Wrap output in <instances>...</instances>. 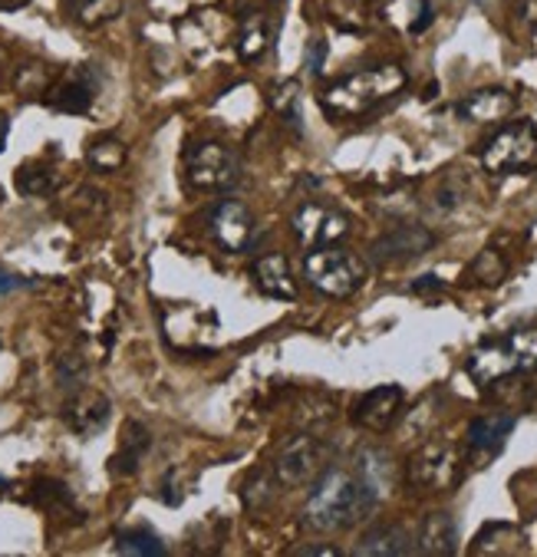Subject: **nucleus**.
<instances>
[{"label": "nucleus", "mask_w": 537, "mask_h": 557, "mask_svg": "<svg viewBox=\"0 0 537 557\" xmlns=\"http://www.w3.org/2000/svg\"><path fill=\"white\" fill-rule=\"evenodd\" d=\"M380 505V495L356 476V469H323L317 479L307 508H304V524L317 534H333L343 528L360 524L370 518V511Z\"/></svg>", "instance_id": "obj_1"}, {"label": "nucleus", "mask_w": 537, "mask_h": 557, "mask_svg": "<svg viewBox=\"0 0 537 557\" xmlns=\"http://www.w3.org/2000/svg\"><path fill=\"white\" fill-rule=\"evenodd\" d=\"M402 89H406V69L396 63H380V66L360 69V73H349V76L336 79L333 86H327L320 97V106L333 119H356V116L376 110L380 103L393 100Z\"/></svg>", "instance_id": "obj_2"}, {"label": "nucleus", "mask_w": 537, "mask_h": 557, "mask_svg": "<svg viewBox=\"0 0 537 557\" xmlns=\"http://www.w3.org/2000/svg\"><path fill=\"white\" fill-rule=\"evenodd\" d=\"M465 369L478 387H495L517 374H537V327H521L485 340L472 350Z\"/></svg>", "instance_id": "obj_3"}, {"label": "nucleus", "mask_w": 537, "mask_h": 557, "mask_svg": "<svg viewBox=\"0 0 537 557\" xmlns=\"http://www.w3.org/2000/svg\"><path fill=\"white\" fill-rule=\"evenodd\" d=\"M304 277L314 291H320L327 298H353L367 284L370 264L356 251L327 244V248H314L304 257Z\"/></svg>", "instance_id": "obj_4"}, {"label": "nucleus", "mask_w": 537, "mask_h": 557, "mask_svg": "<svg viewBox=\"0 0 537 557\" xmlns=\"http://www.w3.org/2000/svg\"><path fill=\"white\" fill-rule=\"evenodd\" d=\"M482 168L491 175H521L537 168V129L530 123H508L482 149Z\"/></svg>", "instance_id": "obj_5"}, {"label": "nucleus", "mask_w": 537, "mask_h": 557, "mask_svg": "<svg viewBox=\"0 0 537 557\" xmlns=\"http://www.w3.org/2000/svg\"><path fill=\"white\" fill-rule=\"evenodd\" d=\"M327 458H330V448L317 435L297 432L278 448L271 469H274L281 489H304V485H310V482H317L323 476Z\"/></svg>", "instance_id": "obj_6"}, {"label": "nucleus", "mask_w": 537, "mask_h": 557, "mask_svg": "<svg viewBox=\"0 0 537 557\" xmlns=\"http://www.w3.org/2000/svg\"><path fill=\"white\" fill-rule=\"evenodd\" d=\"M406 476L419 492H449L462 479V455L452 442H425L412 452Z\"/></svg>", "instance_id": "obj_7"}, {"label": "nucleus", "mask_w": 537, "mask_h": 557, "mask_svg": "<svg viewBox=\"0 0 537 557\" xmlns=\"http://www.w3.org/2000/svg\"><path fill=\"white\" fill-rule=\"evenodd\" d=\"M186 172L192 189L225 192L238 181V155L225 142H195L186 155Z\"/></svg>", "instance_id": "obj_8"}, {"label": "nucleus", "mask_w": 537, "mask_h": 557, "mask_svg": "<svg viewBox=\"0 0 537 557\" xmlns=\"http://www.w3.org/2000/svg\"><path fill=\"white\" fill-rule=\"evenodd\" d=\"M291 228H294L297 241L307 251H314V248H327V244L343 241L349 235V218L340 208H330L323 202H304L294 212Z\"/></svg>", "instance_id": "obj_9"}, {"label": "nucleus", "mask_w": 537, "mask_h": 557, "mask_svg": "<svg viewBox=\"0 0 537 557\" xmlns=\"http://www.w3.org/2000/svg\"><path fill=\"white\" fill-rule=\"evenodd\" d=\"M435 231L425 228V225H396L389 228L383 238L373 241L370 248V261L373 264H406L412 257H422L435 248Z\"/></svg>", "instance_id": "obj_10"}, {"label": "nucleus", "mask_w": 537, "mask_h": 557, "mask_svg": "<svg viewBox=\"0 0 537 557\" xmlns=\"http://www.w3.org/2000/svg\"><path fill=\"white\" fill-rule=\"evenodd\" d=\"M208 231L228 254H244L254 241V215L244 202L225 199L208 215Z\"/></svg>", "instance_id": "obj_11"}, {"label": "nucleus", "mask_w": 537, "mask_h": 557, "mask_svg": "<svg viewBox=\"0 0 537 557\" xmlns=\"http://www.w3.org/2000/svg\"><path fill=\"white\" fill-rule=\"evenodd\" d=\"M402 403H406V393L402 387L389 383V387H376L370 390L367 396L356 400L353 406V422L360 429H370V432H386L389 426H396L399 413H402Z\"/></svg>", "instance_id": "obj_12"}, {"label": "nucleus", "mask_w": 537, "mask_h": 557, "mask_svg": "<svg viewBox=\"0 0 537 557\" xmlns=\"http://www.w3.org/2000/svg\"><path fill=\"white\" fill-rule=\"evenodd\" d=\"M110 413H113V406H110V400L100 390L79 387V390H73V396L63 406V422L79 439H89V435H97L110 422Z\"/></svg>", "instance_id": "obj_13"}, {"label": "nucleus", "mask_w": 537, "mask_h": 557, "mask_svg": "<svg viewBox=\"0 0 537 557\" xmlns=\"http://www.w3.org/2000/svg\"><path fill=\"white\" fill-rule=\"evenodd\" d=\"M517 110V97L504 86H485V89H475L469 97L456 106V113L465 119V123H475V126H491V123H504L508 116H514Z\"/></svg>", "instance_id": "obj_14"}, {"label": "nucleus", "mask_w": 537, "mask_h": 557, "mask_svg": "<svg viewBox=\"0 0 537 557\" xmlns=\"http://www.w3.org/2000/svg\"><path fill=\"white\" fill-rule=\"evenodd\" d=\"M93 100H97V76H93V69H86V66H79L66 79H60L53 89H47V103L53 110L73 113V116L86 113L89 106H93Z\"/></svg>", "instance_id": "obj_15"}, {"label": "nucleus", "mask_w": 537, "mask_h": 557, "mask_svg": "<svg viewBox=\"0 0 537 557\" xmlns=\"http://www.w3.org/2000/svg\"><path fill=\"white\" fill-rule=\"evenodd\" d=\"M254 284L260 294L274 298V301H294L297 298V281L291 261L284 254H264L254 264Z\"/></svg>", "instance_id": "obj_16"}, {"label": "nucleus", "mask_w": 537, "mask_h": 557, "mask_svg": "<svg viewBox=\"0 0 537 557\" xmlns=\"http://www.w3.org/2000/svg\"><path fill=\"white\" fill-rule=\"evenodd\" d=\"M415 550L425 557H449L459 550V524L449 511H432L419 534H415Z\"/></svg>", "instance_id": "obj_17"}, {"label": "nucleus", "mask_w": 537, "mask_h": 557, "mask_svg": "<svg viewBox=\"0 0 537 557\" xmlns=\"http://www.w3.org/2000/svg\"><path fill=\"white\" fill-rule=\"evenodd\" d=\"M149 448H152V432L142 426V422H136V419H129L126 426H123V439H119V452L113 455V476H123V479H129V476H136L139 472V466H142V458L149 455Z\"/></svg>", "instance_id": "obj_18"}, {"label": "nucleus", "mask_w": 537, "mask_h": 557, "mask_svg": "<svg viewBox=\"0 0 537 557\" xmlns=\"http://www.w3.org/2000/svg\"><path fill=\"white\" fill-rule=\"evenodd\" d=\"M412 550H415V544L399 524H376L360 537V544L353 547V554H360V557H402Z\"/></svg>", "instance_id": "obj_19"}, {"label": "nucleus", "mask_w": 537, "mask_h": 557, "mask_svg": "<svg viewBox=\"0 0 537 557\" xmlns=\"http://www.w3.org/2000/svg\"><path fill=\"white\" fill-rule=\"evenodd\" d=\"M514 429V416H504V413H495V416H482L469 426V448L472 455H495L504 439L511 435Z\"/></svg>", "instance_id": "obj_20"}, {"label": "nucleus", "mask_w": 537, "mask_h": 557, "mask_svg": "<svg viewBox=\"0 0 537 557\" xmlns=\"http://www.w3.org/2000/svg\"><path fill=\"white\" fill-rule=\"evenodd\" d=\"M356 476L383 498V492H389V485H393V461L380 448H363L356 455Z\"/></svg>", "instance_id": "obj_21"}, {"label": "nucleus", "mask_w": 537, "mask_h": 557, "mask_svg": "<svg viewBox=\"0 0 537 557\" xmlns=\"http://www.w3.org/2000/svg\"><path fill=\"white\" fill-rule=\"evenodd\" d=\"M126 159H129V149H126V142L116 139V136H100V139H93V142L86 145V162H89V168H97V172H103V175L119 172V168L126 165Z\"/></svg>", "instance_id": "obj_22"}, {"label": "nucleus", "mask_w": 537, "mask_h": 557, "mask_svg": "<svg viewBox=\"0 0 537 557\" xmlns=\"http://www.w3.org/2000/svg\"><path fill=\"white\" fill-rule=\"evenodd\" d=\"M271 106H274V113L281 116V123H284L294 136L304 132V123H301V83H297V79H287V83H281V86L271 92Z\"/></svg>", "instance_id": "obj_23"}, {"label": "nucleus", "mask_w": 537, "mask_h": 557, "mask_svg": "<svg viewBox=\"0 0 537 557\" xmlns=\"http://www.w3.org/2000/svg\"><path fill=\"white\" fill-rule=\"evenodd\" d=\"M327 14L340 30H367L370 27V4L367 0H327Z\"/></svg>", "instance_id": "obj_24"}, {"label": "nucleus", "mask_w": 537, "mask_h": 557, "mask_svg": "<svg viewBox=\"0 0 537 557\" xmlns=\"http://www.w3.org/2000/svg\"><path fill=\"white\" fill-rule=\"evenodd\" d=\"M116 550L119 554H132V557H162L165 544L149 528H126V531L116 534Z\"/></svg>", "instance_id": "obj_25"}, {"label": "nucleus", "mask_w": 537, "mask_h": 557, "mask_svg": "<svg viewBox=\"0 0 537 557\" xmlns=\"http://www.w3.org/2000/svg\"><path fill=\"white\" fill-rule=\"evenodd\" d=\"M56 185H60L56 172L47 168V165H40V162L24 165V168L17 172V189H21V195H27V199L50 195V192H56Z\"/></svg>", "instance_id": "obj_26"}, {"label": "nucleus", "mask_w": 537, "mask_h": 557, "mask_svg": "<svg viewBox=\"0 0 537 557\" xmlns=\"http://www.w3.org/2000/svg\"><path fill=\"white\" fill-rule=\"evenodd\" d=\"M123 14V0H73V17L82 27H103Z\"/></svg>", "instance_id": "obj_27"}, {"label": "nucleus", "mask_w": 537, "mask_h": 557, "mask_svg": "<svg viewBox=\"0 0 537 557\" xmlns=\"http://www.w3.org/2000/svg\"><path fill=\"white\" fill-rule=\"evenodd\" d=\"M504 541H521V531L514 528V524H501V521H495V524H485V531L475 537V554H517L511 544H504Z\"/></svg>", "instance_id": "obj_28"}, {"label": "nucleus", "mask_w": 537, "mask_h": 557, "mask_svg": "<svg viewBox=\"0 0 537 557\" xmlns=\"http://www.w3.org/2000/svg\"><path fill=\"white\" fill-rule=\"evenodd\" d=\"M267 40H271V30H267V21H264V17L244 21L241 37H238V53H241V60H257V56L267 50Z\"/></svg>", "instance_id": "obj_29"}, {"label": "nucleus", "mask_w": 537, "mask_h": 557, "mask_svg": "<svg viewBox=\"0 0 537 557\" xmlns=\"http://www.w3.org/2000/svg\"><path fill=\"white\" fill-rule=\"evenodd\" d=\"M278 489H281V482L274 476V469L271 472H254L247 479V489H244V505L254 508V511L264 508V505H271V498L278 495Z\"/></svg>", "instance_id": "obj_30"}, {"label": "nucleus", "mask_w": 537, "mask_h": 557, "mask_svg": "<svg viewBox=\"0 0 537 557\" xmlns=\"http://www.w3.org/2000/svg\"><path fill=\"white\" fill-rule=\"evenodd\" d=\"M34 502H37V505H43V508H50V511L73 508V495H69V489H66L63 482H50V479H43V482H37V485H34Z\"/></svg>", "instance_id": "obj_31"}, {"label": "nucleus", "mask_w": 537, "mask_h": 557, "mask_svg": "<svg viewBox=\"0 0 537 557\" xmlns=\"http://www.w3.org/2000/svg\"><path fill=\"white\" fill-rule=\"evenodd\" d=\"M504 270H508V264H504V257L495 248H485L478 254V261L472 264V274L478 277L482 284H498L501 277H504Z\"/></svg>", "instance_id": "obj_32"}, {"label": "nucleus", "mask_w": 537, "mask_h": 557, "mask_svg": "<svg viewBox=\"0 0 537 557\" xmlns=\"http://www.w3.org/2000/svg\"><path fill=\"white\" fill-rule=\"evenodd\" d=\"M465 202V185L462 181H456V178H445L438 189H435V195H432V208L435 212H456L459 205Z\"/></svg>", "instance_id": "obj_33"}, {"label": "nucleus", "mask_w": 537, "mask_h": 557, "mask_svg": "<svg viewBox=\"0 0 537 557\" xmlns=\"http://www.w3.org/2000/svg\"><path fill=\"white\" fill-rule=\"evenodd\" d=\"M56 374H60V387L79 390L82 380H86V359H82L79 353H63V356H60V366H56Z\"/></svg>", "instance_id": "obj_34"}, {"label": "nucleus", "mask_w": 537, "mask_h": 557, "mask_svg": "<svg viewBox=\"0 0 537 557\" xmlns=\"http://www.w3.org/2000/svg\"><path fill=\"white\" fill-rule=\"evenodd\" d=\"M17 89L21 92H47L50 89V69L47 66H40V63H27L21 73H17Z\"/></svg>", "instance_id": "obj_35"}, {"label": "nucleus", "mask_w": 537, "mask_h": 557, "mask_svg": "<svg viewBox=\"0 0 537 557\" xmlns=\"http://www.w3.org/2000/svg\"><path fill=\"white\" fill-rule=\"evenodd\" d=\"M333 416H336V406H333L327 396H307V403H304L301 413H297V419L307 422V426H314V422H330Z\"/></svg>", "instance_id": "obj_36"}, {"label": "nucleus", "mask_w": 537, "mask_h": 557, "mask_svg": "<svg viewBox=\"0 0 537 557\" xmlns=\"http://www.w3.org/2000/svg\"><path fill=\"white\" fill-rule=\"evenodd\" d=\"M517 27L527 37H534V30H537V0H521V8H517Z\"/></svg>", "instance_id": "obj_37"}, {"label": "nucleus", "mask_w": 537, "mask_h": 557, "mask_svg": "<svg viewBox=\"0 0 537 557\" xmlns=\"http://www.w3.org/2000/svg\"><path fill=\"white\" fill-rule=\"evenodd\" d=\"M323 60H327V43H323L320 37H314V40L307 43V69L317 76V73L323 69Z\"/></svg>", "instance_id": "obj_38"}, {"label": "nucleus", "mask_w": 537, "mask_h": 557, "mask_svg": "<svg viewBox=\"0 0 537 557\" xmlns=\"http://www.w3.org/2000/svg\"><path fill=\"white\" fill-rule=\"evenodd\" d=\"M294 554H297V557H317V554H320V557H336L340 550H336L333 544H307V547H297Z\"/></svg>", "instance_id": "obj_39"}, {"label": "nucleus", "mask_w": 537, "mask_h": 557, "mask_svg": "<svg viewBox=\"0 0 537 557\" xmlns=\"http://www.w3.org/2000/svg\"><path fill=\"white\" fill-rule=\"evenodd\" d=\"M412 291H415V294H425V291H442V281H438L435 274H422L419 281L412 284Z\"/></svg>", "instance_id": "obj_40"}, {"label": "nucleus", "mask_w": 537, "mask_h": 557, "mask_svg": "<svg viewBox=\"0 0 537 557\" xmlns=\"http://www.w3.org/2000/svg\"><path fill=\"white\" fill-rule=\"evenodd\" d=\"M17 288H24L21 277H14L11 270L0 267V294H11V291H17Z\"/></svg>", "instance_id": "obj_41"}, {"label": "nucleus", "mask_w": 537, "mask_h": 557, "mask_svg": "<svg viewBox=\"0 0 537 557\" xmlns=\"http://www.w3.org/2000/svg\"><path fill=\"white\" fill-rule=\"evenodd\" d=\"M419 4H422V11H419V21H415V24L409 27L412 34H422V30H425V27L432 24V8H429V0H419Z\"/></svg>", "instance_id": "obj_42"}, {"label": "nucleus", "mask_w": 537, "mask_h": 557, "mask_svg": "<svg viewBox=\"0 0 537 557\" xmlns=\"http://www.w3.org/2000/svg\"><path fill=\"white\" fill-rule=\"evenodd\" d=\"M4 142H8V119L0 116V152H4Z\"/></svg>", "instance_id": "obj_43"}, {"label": "nucleus", "mask_w": 537, "mask_h": 557, "mask_svg": "<svg viewBox=\"0 0 537 557\" xmlns=\"http://www.w3.org/2000/svg\"><path fill=\"white\" fill-rule=\"evenodd\" d=\"M4 485H8V482H4V476H0V489H4Z\"/></svg>", "instance_id": "obj_44"}]
</instances>
